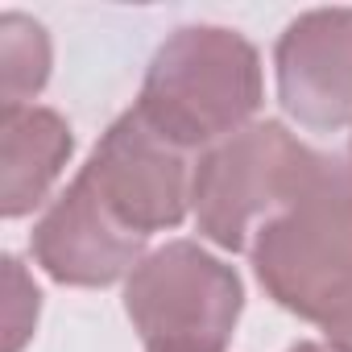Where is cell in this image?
<instances>
[{
  "label": "cell",
  "mask_w": 352,
  "mask_h": 352,
  "mask_svg": "<svg viewBox=\"0 0 352 352\" xmlns=\"http://www.w3.org/2000/svg\"><path fill=\"white\" fill-rule=\"evenodd\" d=\"M327 166L331 162L290 137L286 124H245L212 145L191 174L195 224L228 253L253 249V236L278 212L302 199L327 174Z\"/></svg>",
  "instance_id": "3"
},
{
  "label": "cell",
  "mask_w": 352,
  "mask_h": 352,
  "mask_svg": "<svg viewBox=\"0 0 352 352\" xmlns=\"http://www.w3.org/2000/svg\"><path fill=\"white\" fill-rule=\"evenodd\" d=\"M253 270L270 298L327 340L352 323V174L336 162L253 236Z\"/></svg>",
  "instance_id": "2"
},
{
  "label": "cell",
  "mask_w": 352,
  "mask_h": 352,
  "mask_svg": "<svg viewBox=\"0 0 352 352\" xmlns=\"http://www.w3.org/2000/svg\"><path fill=\"white\" fill-rule=\"evenodd\" d=\"M5 274H9V311H5V352H21V344L30 340L34 323H38V290L34 282L25 278L21 261L9 257L5 261Z\"/></svg>",
  "instance_id": "10"
},
{
  "label": "cell",
  "mask_w": 352,
  "mask_h": 352,
  "mask_svg": "<svg viewBox=\"0 0 352 352\" xmlns=\"http://www.w3.org/2000/svg\"><path fill=\"white\" fill-rule=\"evenodd\" d=\"M348 174H352V141H348Z\"/></svg>",
  "instance_id": "12"
},
{
  "label": "cell",
  "mask_w": 352,
  "mask_h": 352,
  "mask_svg": "<svg viewBox=\"0 0 352 352\" xmlns=\"http://www.w3.org/2000/svg\"><path fill=\"white\" fill-rule=\"evenodd\" d=\"M187 149L166 141L137 108H129L96 145L91 162L79 170L100 195V204L137 236L174 228L191 208Z\"/></svg>",
  "instance_id": "5"
},
{
  "label": "cell",
  "mask_w": 352,
  "mask_h": 352,
  "mask_svg": "<svg viewBox=\"0 0 352 352\" xmlns=\"http://www.w3.org/2000/svg\"><path fill=\"white\" fill-rule=\"evenodd\" d=\"M290 352H336V348H327V344H294Z\"/></svg>",
  "instance_id": "11"
},
{
  "label": "cell",
  "mask_w": 352,
  "mask_h": 352,
  "mask_svg": "<svg viewBox=\"0 0 352 352\" xmlns=\"http://www.w3.org/2000/svg\"><path fill=\"white\" fill-rule=\"evenodd\" d=\"M278 100L315 133L352 124V9H311L278 42Z\"/></svg>",
  "instance_id": "6"
},
{
  "label": "cell",
  "mask_w": 352,
  "mask_h": 352,
  "mask_svg": "<svg viewBox=\"0 0 352 352\" xmlns=\"http://www.w3.org/2000/svg\"><path fill=\"white\" fill-rule=\"evenodd\" d=\"M50 79V38L38 21L21 13L0 17V91L5 108L25 104Z\"/></svg>",
  "instance_id": "9"
},
{
  "label": "cell",
  "mask_w": 352,
  "mask_h": 352,
  "mask_svg": "<svg viewBox=\"0 0 352 352\" xmlns=\"http://www.w3.org/2000/svg\"><path fill=\"white\" fill-rule=\"evenodd\" d=\"M71 124L38 104L0 112V212L5 220L30 216L71 157Z\"/></svg>",
  "instance_id": "8"
},
{
  "label": "cell",
  "mask_w": 352,
  "mask_h": 352,
  "mask_svg": "<svg viewBox=\"0 0 352 352\" xmlns=\"http://www.w3.org/2000/svg\"><path fill=\"white\" fill-rule=\"evenodd\" d=\"M141 249L145 236L129 232L100 204L83 174L54 199V208L34 228L38 265L67 286H108L145 261Z\"/></svg>",
  "instance_id": "7"
},
{
  "label": "cell",
  "mask_w": 352,
  "mask_h": 352,
  "mask_svg": "<svg viewBox=\"0 0 352 352\" xmlns=\"http://www.w3.org/2000/svg\"><path fill=\"white\" fill-rule=\"evenodd\" d=\"M261 108L253 42L220 25H187L153 54L137 112L179 149L220 145Z\"/></svg>",
  "instance_id": "1"
},
{
  "label": "cell",
  "mask_w": 352,
  "mask_h": 352,
  "mask_svg": "<svg viewBox=\"0 0 352 352\" xmlns=\"http://www.w3.org/2000/svg\"><path fill=\"white\" fill-rule=\"evenodd\" d=\"M241 278L195 241L149 253L124 286V311L149 352H220L241 319Z\"/></svg>",
  "instance_id": "4"
}]
</instances>
